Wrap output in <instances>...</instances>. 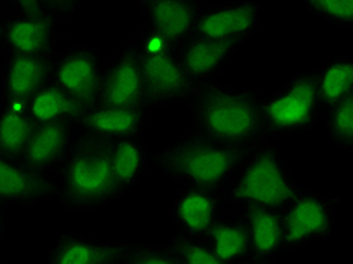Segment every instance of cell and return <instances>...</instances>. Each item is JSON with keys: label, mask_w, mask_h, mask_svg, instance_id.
<instances>
[{"label": "cell", "mask_w": 353, "mask_h": 264, "mask_svg": "<svg viewBox=\"0 0 353 264\" xmlns=\"http://www.w3.org/2000/svg\"><path fill=\"white\" fill-rule=\"evenodd\" d=\"M35 129L28 101L0 100V156L20 162Z\"/></svg>", "instance_id": "23"}, {"label": "cell", "mask_w": 353, "mask_h": 264, "mask_svg": "<svg viewBox=\"0 0 353 264\" xmlns=\"http://www.w3.org/2000/svg\"><path fill=\"white\" fill-rule=\"evenodd\" d=\"M54 56L3 54L0 67V100L29 101L52 82Z\"/></svg>", "instance_id": "15"}, {"label": "cell", "mask_w": 353, "mask_h": 264, "mask_svg": "<svg viewBox=\"0 0 353 264\" xmlns=\"http://www.w3.org/2000/svg\"><path fill=\"white\" fill-rule=\"evenodd\" d=\"M138 3L143 23L171 39L175 45L194 34L204 5L199 0H138Z\"/></svg>", "instance_id": "18"}, {"label": "cell", "mask_w": 353, "mask_h": 264, "mask_svg": "<svg viewBox=\"0 0 353 264\" xmlns=\"http://www.w3.org/2000/svg\"><path fill=\"white\" fill-rule=\"evenodd\" d=\"M0 5H2V6H3V0H0Z\"/></svg>", "instance_id": "34"}, {"label": "cell", "mask_w": 353, "mask_h": 264, "mask_svg": "<svg viewBox=\"0 0 353 264\" xmlns=\"http://www.w3.org/2000/svg\"><path fill=\"white\" fill-rule=\"evenodd\" d=\"M336 199L305 187L281 210L284 252L294 254L322 243L334 233Z\"/></svg>", "instance_id": "6"}, {"label": "cell", "mask_w": 353, "mask_h": 264, "mask_svg": "<svg viewBox=\"0 0 353 264\" xmlns=\"http://www.w3.org/2000/svg\"><path fill=\"white\" fill-rule=\"evenodd\" d=\"M264 92L216 80L199 85L184 106L190 132L227 145L251 148L266 142L263 133ZM269 142V141H268Z\"/></svg>", "instance_id": "1"}, {"label": "cell", "mask_w": 353, "mask_h": 264, "mask_svg": "<svg viewBox=\"0 0 353 264\" xmlns=\"http://www.w3.org/2000/svg\"><path fill=\"white\" fill-rule=\"evenodd\" d=\"M3 26H5V8L0 5V56L3 52Z\"/></svg>", "instance_id": "33"}, {"label": "cell", "mask_w": 353, "mask_h": 264, "mask_svg": "<svg viewBox=\"0 0 353 264\" xmlns=\"http://www.w3.org/2000/svg\"><path fill=\"white\" fill-rule=\"evenodd\" d=\"M263 8L256 0L203 5L192 37L245 45L261 29Z\"/></svg>", "instance_id": "8"}, {"label": "cell", "mask_w": 353, "mask_h": 264, "mask_svg": "<svg viewBox=\"0 0 353 264\" xmlns=\"http://www.w3.org/2000/svg\"><path fill=\"white\" fill-rule=\"evenodd\" d=\"M56 196L70 213L99 210L119 199L112 174V141L80 134L58 171Z\"/></svg>", "instance_id": "4"}, {"label": "cell", "mask_w": 353, "mask_h": 264, "mask_svg": "<svg viewBox=\"0 0 353 264\" xmlns=\"http://www.w3.org/2000/svg\"><path fill=\"white\" fill-rule=\"evenodd\" d=\"M109 54L99 45L79 43L61 49L53 58L52 82L88 108L99 103Z\"/></svg>", "instance_id": "7"}, {"label": "cell", "mask_w": 353, "mask_h": 264, "mask_svg": "<svg viewBox=\"0 0 353 264\" xmlns=\"http://www.w3.org/2000/svg\"><path fill=\"white\" fill-rule=\"evenodd\" d=\"M5 207L0 204V247L3 245L5 240V231H6V225H5Z\"/></svg>", "instance_id": "32"}, {"label": "cell", "mask_w": 353, "mask_h": 264, "mask_svg": "<svg viewBox=\"0 0 353 264\" xmlns=\"http://www.w3.org/2000/svg\"><path fill=\"white\" fill-rule=\"evenodd\" d=\"M322 114L353 94V58L334 56L314 70Z\"/></svg>", "instance_id": "25"}, {"label": "cell", "mask_w": 353, "mask_h": 264, "mask_svg": "<svg viewBox=\"0 0 353 264\" xmlns=\"http://www.w3.org/2000/svg\"><path fill=\"white\" fill-rule=\"evenodd\" d=\"M243 45L190 37L176 45L181 67L195 86L221 80V76Z\"/></svg>", "instance_id": "16"}, {"label": "cell", "mask_w": 353, "mask_h": 264, "mask_svg": "<svg viewBox=\"0 0 353 264\" xmlns=\"http://www.w3.org/2000/svg\"><path fill=\"white\" fill-rule=\"evenodd\" d=\"M148 108L95 106L76 119L80 134L117 141L128 136L143 134L151 123Z\"/></svg>", "instance_id": "17"}, {"label": "cell", "mask_w": 353, "mask_h": 264, "mask_svg": "<svg viewBox=\"0 0 353 264\" xmlns=\"http://www.w3.org/2000/svg\"><path fill=\"white\" fill-rule=\"evenodd\" d=\"M261 115L269 142L310 133L322 119L314 70L298 71L276 91L264 94Z\"/></svg>", "instance_id": "5"}, {"label": "cell", "mask_w": 353, "mask_h": 264, "mask_svg": "<svg viewBox=\"0 0 353 264\" xmlns=\"http://www.w3.org/2000/svg\"><path fill=\"white\" fill-rule=\"evenodd\" d=\"M320 121L334 147L353 151V94L326 109Z\"/></svg>", "instance_id": "26"}, {"label": "cell", "mask_w": 353, "mask_h": 264, "mask_svg": "<svg viewBox=\"0 0 353 264\" xmlns=\"http://www.w3.org/2000/svg\"><path fill=\"white\" fill-rule=\"evenodd\" d=\"M85 103L63 91L61 86L49 82L28 101V114L35 124L58 121H76L86 110Z\"/></svg>", "instance_id": "24"}, {"label": "cell", "mask_w": 353, "mask_h": 264, "mask_svg": "<svg viewBox=\"0 0 353 264\" xmlns=\"http://www.w3.org/2000/svg\"><path fill=\"white\" fill-rule=\"evenodd\" d=\"M83 0H43L46 15L65 26L80 12Z\"/></svg>", "instance_id": "30"}, {"label": "cell", "mask_w": 353, "mask_h": 264, "mask_svg": "<svg viewBox=\"0 0 353 264\" xmlns=\"http://www.w3.org/2000/svg\"><path fill=\"white\" fill-rule=\"evenodd\" d=\"M221 264H250L251 240L246 221L237 210L222 214L204 237Z\"/></svg>", "instance_id": "22"}, {"label": "cell", "mask_w": 353, "mask_h": 264, "mask_svg": "<svg viewBox=\"0 0 353 264\" xmlns=\"http://www.w3.org/2000/svg\"><path fill=\"white\" fill-rule=\"evenodd\" d=\"M152 167V151L143 141V134L112 141V174L119 198L138 189Z\"/></svg>", "instance_id": "19"}, {"label": "cell", "mask_w": 353, "mask_h": 264, "mask_svg": "<svg viewBox=\"0 0 353 264\" xmlns=\"http://www.w3.org/2000/svg\"><path fill=\"white\" fill-rule=\"evenodd\" d=\"M3 8L10 12L34 15V17L46 15L43 0H3Z\"/></svg>", "instance_id": "31"}, {"label": "cell", "mask_w": 353, "mask_h": 264, "mask_svg": "<svg viewBox=\"0 0 353 264\" xmlns=\"http://www.w3.org/2000/svg\"><path fill=\"white\" fill-rule=\"evenodd\" d=\"M121 264H176L166 242H121Z\"/></svg>", "instance_id": "28"}, {"label": "cell", "mask_w": 353, "mask_h": 264, "mask_svg": "<svg viewBox=\"0 0 353 264\" xmlns=\"http://www.w3.org/2000/svg\"><path fill=\"white\" fill-rule=\"evenodd\" d=\"M228 210L230 207L219 190L181 185L171 205V227L175 234L204 238Z\"/></svg>", "instance_id": "11"}, {"label": "cell", "mask_w": 353, "mask_h": 264, "mask_svg": "<svg viewBox=\"0 0 353 264\" xmlns=\"http://www.w3.org/2000/svg\"><path fill=\"white\" fill-rule=\"evenodd\" d=\"M305 187L293 177L275 142L254 145L222 189L230 209L263 207L283 210Z\"/></svg>", "instance_id": "2"}, {"label": "cell", "mask_w": 353, "mask_h": 264, "mask_svg": "<svg viewBox=\"0 0 353 264\" xmlns=\"http://www.w3.org/2000/svg\"><path fill=\"white\" fill-rule=\"evenodd\" d=\"M62 25L49 15L15 14L5 10L3 54L54 56L61 50L63 39ZM0 56V58H2Z\"/></svg>", "instance_id": "12"}, {"label": "cell", "mask_w": 353, "mask_h": 264, "mask_svg": "<svg viewBox=\"0 0 353 264\" xmlns=\"http://www.w3.org/2000/svg\"><path fill=\"white\" fill-rule=\"evenodd\" d=\"M139 59L147 106L152 112L188 105L196 86L181 67L176 50L157 56L139 54Z\"/></svg>", "instance_id": "10"}, {"label": "cell", "mask_w": 353, "mask_h": 264, "mask_svg": "<svg viewBox=\"0 0 353 264\" xmlns=\"http://www.w3.org/2000/svg\"><path fill=\"white\" fill-rule=\"evenodd\" d=\"M97 106L148 108L139 53L130 37L109 54Z\"/></svg>", "instance_id": "9"}, {"label": "cell", "mask_w": 353, "mask_h": 264, "mask_svg": "<svg viewBox=\"0 0 353 264\" xmlns=\"http://www.w3.org/2000/svg\"><path fill=\"white\" fill-rule=\"evenodd\" d=\"M79 138L80 132L74 121L38 124L20 163L29 170L58 175Z\"/></svg>", "instance_id": "13"}, {"label": "cell", "mask_w": 353, "mask_h": 264, "mask_svg": "<svg viewBox=\"0 0 353 264\" xmlns=\"http://www.w3.org/2000/svg\"><path fill=\"white\" fill-rule=\"evenodd\" d=\"M121 242L103 240L85 233H63L50 251V264H121Z\"/></svg>", "instance_id": "20"}, {"label": "cell", "mask_w": 353, "mask_h": 264, "mask_svg": "<svg viewBox=\"0 0 353 264\" xmlns=\"http://www.w3.org/2000/svg\"><path fill=\"white\" fill-rule=\"evenodd\" d=\"M166 245L176 264H221L205 238L175 234L166 240Z\"/></svg>", "instance_id": "27"}, {"label": "cell", "mask_w": 353, "mask_h": 264, "mask_svg": "<svg viewBox=\"0 0 353 264\" xmlns=\"http://www.w3.org/2000/svg\"><path fill=\"white\" fill-rule=\"evenodd\" d=\"M251 148L227 145L189 130L181 138L152 151V162L176 185L222 192Z\"/></svg>", "instance_id": "3"}, {"label": "cell", "mask_w": 353, "mask_h": 264, "mask_svg": "<svg viewBox=\"0 0 353 264\" xmlns=\"http://www.w3.org/2000/svg\"><path fill=\"white\" fill-rule=\"evenodd\" d=\"M301 2L326 25L340 29L353 28V0H301Z\"/></svg>", "instance_id": "29"}, {"label": "cell", "mask_w": 353, "mask_h": 264, "mask_svg": "<svg viewBox=\"0 0 353 264\" xmlns=\"http://www.w3.org/2000/svg\"><path fill=\"white\" fill-rule=\"evenodd\" d=\"M243 216L251 240L250 264H274L284 257V231L281 210L246 207L234 209Z\"/></svg>", "instance_id": "21"}, {"label": "cell", "mask_w": 353, "mask_h": 264, "mask_svg": "<svg viewBox=\"0 0 353 264\" xmlns=\"http://www.w3.org/2000/svg\"><path fill=\"white\" fill-rule=\"evenodd\" d=\"M58 175L29 170L20 162L0 156V204L32 207L56 196Z\"/></svg>", "instance_id": "14"}]
</instances>
